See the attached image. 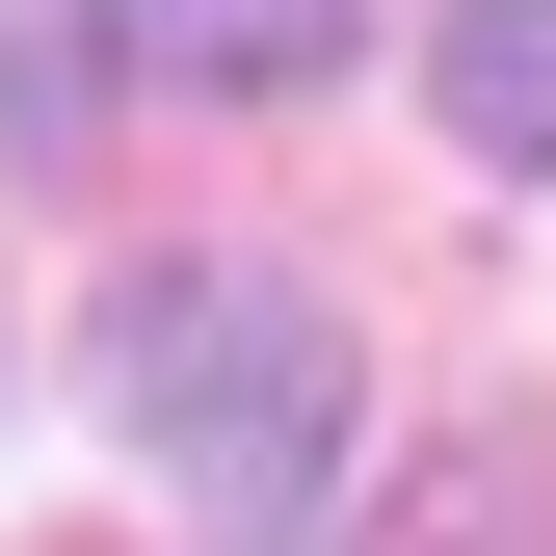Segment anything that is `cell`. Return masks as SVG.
Wrapping results in <instances>:
<instances>
[{
  "label": "cell",
  "mask_w": 556,
  "mask_h": 556,
  "mask_svg": "<svg viewBox=\"0 0 556 556\" xmlns=\"http://www.w3.org/2000/svg\"><path fill=\"white\" fill-rule=\"evenodd\" d=\"M106 397H132V451L186 477L213 556H318L344 530L371 371H344V318L292 292V265H132V292H106Z\"/></svg>",
  "instance_id": "obj_1"
},
{
  "label": "cell",
  "mask_w": 556,
  "mask_h": 556,
  "mask_svg": "<svg viewBox=\"0 0 556 556\" xmlns=\"http://www.w3.org/2000/svg\"><path fill=\"white\" fill-rule=\"evenodd\" d=\"M132 27H160L186 106H292V80H344V27H371V0H132Z\"/></svg>",
  "instance_id": "obj_2"
},
{
  "label": "cell",
  "mask_w": 556,
  "mask_h": 556,
  "mask_svg": "<svg viewBox=\"0 0 556 556\" xmlns=\"http://www.w3.org/2000/svg\"><path fill=\"white\" fill-rule=\"evenodd\" d=\"M132 80V0H0V160H80Z\"/></svg>",
  "instance_id": "obj_3"
},
{
  "label": "cell",
  "mask_w": 556,
  "mask_h": 556,
  "mask_svg": "<svg viewBox=\"0 0 556 556\" xmlns=\"http://www.w3.org/2000/svg\"><path fill=\"white\" fill-rule=\"evenodd\" d=\"M425 106L477 132V160H556V0H451V27H425Z\"/></svg>",
  "instance_id": "obj_4"
}]
</instances>
